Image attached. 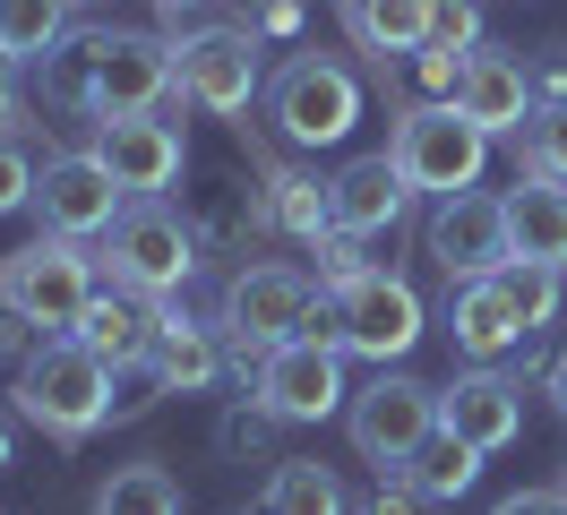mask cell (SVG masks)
Returning a JSON list of instances; mask_svg holds the SVG:
<instances>
[{"label": "cell", "mask_w": 567, "mask_h": 515, "mask_svg": "<svg viewBox=\"0 0 567 515\" xmlns=\"http://www.w3.org/2000/svg\"><path fill=\"white\" fill-rule=\"evenodd\" d=\"M319 284L292 267V258H258V267H241L233 284H224V318H215V336H224V352H233V370L258 378V361L276 352V343L310 336V318H319Z\"/></svg>", "instance_id": "1"}, {"label": "cell", "mask_w": 567, "mask_h": 515, "mask_svg": "<svg viewBox=\"0 0 567 515\" xmlns=\"http://www.w3.org/2000/svg\"><path fill=\"white\" fill-rule=\"evenodd\" d=\"M18 412L52 430L61 446L95 439L112 421V361H95L78 336H43L27 361H18Z\"/></svg>", "instance_id": "2"}, {"label": "cell", "mask_w": 567, "mask_h": 515, "mask_svg": "<svg viewBox=\"0 0 567 515\" xmlns=\"http://www.w3.org/2000/svg\"><path fill=\"white\" fill-rule=\"evenodd\" d=\"M319 318H327L319 336L336 343V352H361V361H379V370L422 343V292L388 267H361V275H344V284H327Z\"/></svg>", "instance_id": "3"}, {"label": "cell", "mask_w": 567, "mask_h": 515, "mask_svg": "<svg viewBox=\"0 0 567 515\" xmlns=\"http://www.w3.org/2000/svg\"><path fill=\"white\" fill-rule=\"evenodd\" d=\"M95 301V258L86 240H27L0 258V309H18L43 336H78V318Z\"/></svg>", "instance_id": "4"}, {"label": "cell", "mask_w": 567, "mask_h": 515, "mask_svg": "<svg viewBox=\"0 0 567 515\" xmlns=\"http://www.w3.org/2000/svg\"><path fill=\"white\" fill-rule=\"evenodd\" d=\"M198 233L181 224L173 206H155V198H130V215L104 233V267L121 292H146V301H173L181 284L198 275Z\"/></svg>", "instance_id": "5"}, {"label": "cell", "mask_w": 567, "mask_h": 515, "mask_svg": "<svg viewBox=\"0 0 567 515\" xmlns=\"http://www.w3.org/2000/svg\"><path fill=\"white\" fill-rule=\"evenodd\" d=\"M388 155H395V172H404L413 189L456 198V189H473L482 164H491V130H473L456 103H413V112H395Z\"/></svg>", "instance_id": "6"}, {"label": "cell", "mask_w": 567, "mask_h": 515, "mask_svg": "<svg viewBox=\"0 0 567 515\" xmlns=\"http://www.w3.org/2000/svg\"><path fill=\"white\" fill-rule=\"evenodd\" d=\"M344 430H353V455H361V464L404 473V464L439 439V387H422V378H404V370H379V378L353 395Z\"/></svg>", "instance_id": "7"}, {"label": "cell", "mask_w": 567, "mask_h": 515, "mask_svg": "<svg viewBox=\"0 0 567 515\" xmlns=\"http://www.w3.org/2000/svg\"><path fill=\"white\" fill-rule=\"evenodd\" d=\"M267 121L284 130V146H344L353 121H361V78L344 61L301 52V61H284L276 86H267Z\"/></svg>", "instance_id": "8"}, {"label": "cell", "mask_w": 567, "mask_h": 515, "mask_svg": "<svg viewBox=\"0 0 567 515\" xmlns=\"http://www.w3.org/2000/svg\"><path fill=\"white\" fill-rule=\"evenodd\" d=\"M249 395L276 412V421H327V412H344V352L310 327V336L276 343L267 361H258V378H249Z\"/></svg>", "instance_id": "9"}, {"label": "cell", "mask_w": 567, "mask_h": 515, "mask_svg": "<svg viewBox=\"0 0 567 515\" xmlns=\"http://www.w3.org/2000/svg\"><path fill=\"white\" fill-rule=\"evenodd\" d=\"M181 61V103H198L215 121H241L258 95V34L249 27H198L173 43Z\"/></svg>", "instance_id": "10"}, {"label": "cell", "mask_w": 567, "mask_h": 515, "mask_svg": "<svg viewBox=\"0 0 567 515\" xmlns=\"http://www.w3.org/2000/svg\"><path fill=\"white\" fill-rule=\"evenodd\" d=\"M181 95V61L164 34H121L104 27V61H95V121H138Z\"/></svg>", "instance_id": "11"}, {"label": "cell", "mask_w": 567, "mask_h": 515, "mask_svg": "<svg viewBox=\"0 0 567 515\" xmlns=\"http://www.w3.org/2000/svg\"><path fill=\"white\" fill-rule=\"evenodd\" d=\"M35 206H43V233L52 240H95V233H112V224L130 215V198H121V181L104 172L95 146H86V155H43Z\"/></svg>", "instance_id": "12"}, {"label": "cell", "mask_w": 567, "mask_h": 515, "mask_svg": "<svg viewBox=\"0 0 567 515\" xmlns=\"http://www.w3.org/2000/svg\"><path fill=\"white\" fill-rule=\"evenodd\" d=\"M430 258L447 284H473V275H498L516 249H507V198H482V189H456V198L430 206Z\"/></svg>", "instance_id": "13"}, {"label": "cell", "mask_w": 567, "mask_h": 515, "mask_svg": "<svg viewBox=\"0 0 567 515\" xmlns=\"http://www.w3.org/2000/svg\"><path fill=\"white\" fill-rule=\"evenodd\" d=\"M95 155L104 172L121 181V198H164L189 164V146H181V121L173 112H138V121H95Z\"/></svg>", "instance_id": "14"}, {"label": "cell", "mask_w": 567, "mask_h": 515, "mask_svg": "<svg viewBox=\"0 0 567 515\" xmlns=\"http://www.w3.org/2000/svg\"><path fill=\"white\" fill-rule=\"evenodd\" d=\"M439 430L464 439L473 455H498V446H516V430H525V387L507 370H464L456 387H439Z\"/></svg>", "instance_id": "15"}, {"label": "cell", "mask_w": 567, "mask_h": 515, "mask_svg": "<svg viewBox=\"0 0 567 515\" xmlns=\"http://www.w3.org/2000/svg\"><path fill=\"white\" fill-rule=\"evenodd\" d=\"M456 112L473 121V130H491V137H525V121H533V61L482 43V52L464 61V78H456Z\"/></svg>", "instance_id": "16"}, {"label": "cell", "mask_w": 567, "mask_h": 515, "mask_svg": "<svg viewBox=\"0 0 567 515\" xmlns=\"http://www.w3.org/2000/svg\"><path fill=\"white\" fill-rule=\"evenodd\" d=\"M404 206H413V181L395 172V155H353V164L327 181V224H336V233H353V240L395 233V224H404Z\"/></svg>", "instance_id": "17"}, {"label": "cell", "mask_w": 567, "mask_h": 515, "mask_svg": "<svg viewBox=\"0 0 567 515\" xmlns=\"http://www.w3.org/2000/svg\"><path fill=\"white\" fill-rule=\"evenodd\" d=\"M447 343H456L464 361H507L516 343H525V318H516V301H507V284L498 275H473V284H456L447 292Z\"/></svg>", "instance_id": "18"}, {"label": "cell", "mask_w": 567, "mask_h": 515, "mask_svg": "<svg viewBox=\"0 0 567 515\" xmlns=\"http://www.w3.org/2000/svg\"><path fill=\"white\" fill-rule=\"evenodd\" d=\"M507 249L533 258V267H559L567 275V181H533V172H516V189H507Z\"/></svg>", "instance_id": "19"}, {"label": "cell", "mask_w": 567, "mask_h": 515, "mask_svg": "<svg viewBox=\"0 0 567 515\" xmlns=\"http://www.w3.org/2000/svg\"><path fill=\"white\" fill-rule=\"evenodd\" d=\"M430 9L439 0H344V34H353V52L370 69H388L430 43Z\"/></svg>", "instance_id": "20"}, {"label": "cell", "mask_w": 567, "mask_h": 515, "mask_svg": "<svg viewBox=\"0 0 567 515\" xmlns=\"http://www.w3.org/2000/svg\"><path fill=\"white\" fill-rule=\"evenodd\" d=\"M146 352H155V370H164V387H173V395H207L215 378H224V336H215V327H198L189 309H164Z\"/></svg>", "instance_id": "21"}, {"label": "cell", "mask_w": 567, "mask_h": 515, "mask_svg": "<svg viewBox=\"0 0 567 515\" xmlns=\"http://www.w3.org/2000/svg\"><path fill=\"white\" fill-rule=\"evenodd\" d=\"M155 318H164V301H146V292H95L86 301V318H78V343L95 352V361H138L146 343H155Z\"/></svg>", "instance_id": "22"}, {"label": "cell", "mask_w": 567, "mask_h": 515, "mask_svg": "<svg viewBox=\"0 0 567 515\" xmlns=\"http://www.w3.org/2000/svg\"><path fill=\"white\" fill-rule=\"evenodd\" d=\"M267 233H292V240H310L319 249L336 224H327V181H310V172H284V164H267Z\"/></svg>", "instance_id": "23"}, {"label": "cell", "mask_w": 567, "mask_h": 515, "mask_svg": "<svg viewBox=\"0 0 567 515\" xmlns=\"http://www.w3.org/2000/svg\"><path fill=\"white\" fill-rule=\"evenodd\" d=\"M86 515H181L173 464H155V455H138V464H112V481L95 490V507H86Z\"/></svg>", "instance_id": "24"}, {"label": "cell", "mask_w": 567, "mask_h": 515, "mask_svg": "<svg viewBox=\"0 0 567 515\" xmlns=\"http://www.w3.org/2000/svg\"><path fill=\"white\" fill-rule=\"evenodd\" d=\"M95 61H104V34H70L61 52H43V112L95 121Z\"/></svg>", "instance_id": "25"}, {"label": "cell", "mask_w": 567, "mask_h": 515, "mask_svg": "<svg viewBox=\"0 0 567 515\" xmlns=\"http://www.w3.org/2000/svg\"><path fill=\"white\" fill-rule=\"evenodd\" d=\"M258 515H344V490L327 464H301V455H284L267 490H258Z\"/></svg>", "instance_id": "26"}, {"label": "cell", "mask_w": 567, "mask_h": 515, "mask_svg": "<svg viewBox=\"0 0 567 515\" xmlns=\"http://www.w3.org/2000/svg\"><path fill=\"white\" fill-rule=\"evenodd\" d=\"M70 0H0V52L9 61H43V52H61L70 43Z\"/></svg>", "instance_id": "27"}, {"label": "cell", "mask_w": 567, "mask_h": 515, "mask_svg": "<svg viewBox=\"0 0 567 515\" xmlns=\"http://www.w3.org/2000/svg\"><path fill=\"white\" fill-rule=\"evenodd\" d=\"M473 481H482V455H473L464 439H447V430L404 464V490H413V498H464Z\"/></svg>", "instance_id": "28"}, {"label": "cell", "mask_w": 567, "mask_h": 515, "mask_svg": "<svg viewBox=\"0 0 567 515\" xmlns=\"http://www.w3.org/2000/svg\"><path fill=\"white\" fill-rule=\"evenodd\" d=\"M276 430H284V421L249 395V404H233L224 421H215V455H233V464H284V455H276Z\"/></svg>", "instance_id": "29"}, {"label": "cell", "mask_w": 567, "mask_h": 515, "mask_svg": "<svg viewBox=\"0 0 567 515\" xmlns=\"http://www.w3.org/2000/svg\"><path fill=\"white\" fill-rule=\"evenodd\" d=\"M498 284H507V301H516V318H525V336H542V327L559 318V267L507 258V267H498Z\"/></svg>", "instance_id": "30"}, {"label": "cell", "mask_w": 567, "mask_h": 515, "mask_svg": "<svg viewBox=\"0 0 567 515\" xmlns=\"http://www.w3.org/2000/svg\"><path fill=\"white\" fill-rule=\"evenodd\" d=\"M516 172H533V181H567V103H550V112H533L525 137H516Z\"/></svg>", "instance_id": "31"}, {"label": "cell", "mask_w": 567, "mask_h": 515, "mask_svg": "<svg viewBox=\"0 0 567 515\" xmlns=\"http://www.w3.org/2000/svg\"><path fill=\"white\" fill-rule=\"evenodd\" d=\"M164 395H173V387H164V370H155V352H138V361H112V421H146Z\"/></svg>", "instance_id": "32"}, {"label": "cell", "mask_w": 567, "mask_h": 515, "mask_svg": "<svg viewBox=\"0 0 567 515\" xmlns=\"http://www.w3.org/2000/svg\"><path fill=\"white\" fill-rule=\"evenodd\" d=\"M422 52H456V61H473V52H482V0H439Z\"/></svg>", "instance_id": "33"}, {"label": "cell", "mask_w": 567, "mask_h": 515, "mask_svg": "<svg viewBox=\"0 0 567 515\" xmlns=\"http://www.w3.org/2000/svg\"><path fill=\"white\" fill-rule=\"evenodd\" d=\"M35 155H27V137L0 130V215H18V206H35Z\"/></svg>", "instance_id": "34"}, {"label": "cell", "mask_w": 567, "mask_h": 515, "mask_svg": "<svg viewBox=\"0 0 567 515\" xmlns=\"http://www.w3.org/2000/svg\"><path fill=\"white\" fill-rule=\"evenodd\" d=\"M0 130H9V137H35V112L18 103V61H9V52H0Z\"/></svg>", "instance_id": "35"}, {"label": "cell", "mask_w": 567, "mask_h": 515, "mask_svg": "<svg viewBox=\"0 0 567 515\" xmlns=\"http://www.w3.org/2000/svg\"><path fill=\"white\" fill-rule=\"evenodd\" d=\"M491 515H567V498L559 490H516V498H498Z\"/></svg>", "instance_id": "36"}, {"label": "cell", "mask_w": 567, "mask_h": 515, "mask_svg": "<svg viewBox=\"0 0 567 515\" xmlns=\"http://www.w3.org/2000/svg\"><path fill=\"white\" fill-rule=\"evenodd\" d=\"M27 352H35V327L18 309H0V361H27Z\"/></svg>", "instance_id": "37"}, {"label": "cell", "mask_w": 567, "mask_h": 515, "mask_svg": "<svg viewBox=\"0 0 567 515\" xmlns=\"http://www.w3.org/2000/svg\"><path fill=\"white\" fill-rule=\"evenodd\" d=\"M361 515H422V498H413V490H379Z\"/></svg>", "instance_id": "38"}, {"label": "cell", "mask_w": 567, "mask_h": 515, "mask_svg": "<svg viewBox=\"0 0 567 515\" xmlns=\"http://www.w3.org/2000/svg\"><path fill=\"white\" fill-rule=\"evenodd\" d=\"M542 387H550V404L567 412V352H559V361H550V378H542Z\"/></svg>", "instance_id": "39"}, {"label": "cell", "mask_w": 567, "mask_h": 515, "mask_svg": "<svg viewBox=\"0 0 567 515\" xmlns=\"http://www.w3.org/2000/svg\"><path fill=\"white\" fill-rule=\"evenodd\" d=\"M189 9H207V0H155V18H173V27L189 18Z\"/></svg>", "instance_id": "40"}, {"label": "cell", "mask_w": 567, "mask_h": 515, "mask_svg": "<svg viewBox=\"0 0 567 515\" xmlns=\"http://www.w3.org/2000/svg\"><path fill=\"white\" fill-rule=\"evenodd\" d=\"M9 455H18V430H9V412H0V473H9Z\"/></svg>", "instance_id": "41"}, {"label": "cell", "mask_w": 567, "mask_h": 515, "mask_svg": "<svg viewBox=\"0 0 567 515\" xmlns=\"http://www.w3.org/2000/svg\"><path fill=\"white\" fill-rule=\"evenodd\" d=\"M224 9H233V27H249V18H258V9H267V0H224Z\"/></svg>", "instance_id": "42"}, {"label": "cell", "mask_w": 567, "mask_h": 515, "mask_svg": "<svg viewBox=\"0 0 567 515\" xmlns=\"http://www.w3.org/2000/svg\"><path fill=\"white\" fill-rule=\"evenodd\" d=\"M70 9H104V0H70Z\"/></svg>", "instance_id": "43"}, {"label": "cell", "mask_w": 567, "mask_h": 515, "mask_svg": "<svg viewBox=\"0 0 567 515\" xmlns=\"http://www.w3.org/2000/svg\"><path fill=\"white\" fill-rule=\"evenodd\" d=\"M559 498H567V464H559Z\"/></svg>", "instance_id": "44"}]
</instances>
